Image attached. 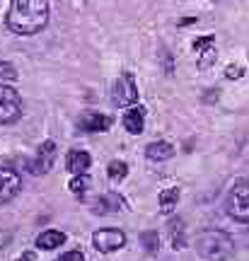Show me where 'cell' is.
I'll list each match as a JSON object with an SVG mask.
<instances>
[{
  "label": "cell",
  "instance_id": "obj_15",
  "mask_svg": "<svg viewBox=\"0 0 249 261\" xmlns=\"http://www.w3.org/2000/svg\"><path fill=\"white\" fill-rule=\"evenodd\" d=\"M61 244H65V232L61 230H46L37 237V247L44 249V252H51V249H58Z\"/></svg>",
  "mask_w": 249,
  "mask_h": 261
},
{
  "label": "cell",
  "instance_id": "obj_1",
  "mask_svg": "<svg viewBox=\"0 0 249 261\" xmlns=\"http://www.w3.org/2000/svg\"><path fill=\"white\" fill-rule=\"evenodd\" d=\"M5 22L19 37L39 34L48 22V0H12Z\"/></svg>",
  "mask_w": 249,
  "mask_h": 261
},
{
  "label": "cell",
  "instance_id": "obj_2",
  "mask_svg": "<svg viewBox=\"0 0 249 261\" xmlns=\"http://www.w3.org/2000/svg\"><path fill=\"white\" fill-rule=\"evenodd\" d=\"M194 249L198 256L208 261H228L235 256V242L222 230H203L196 234Z\"/></svg>",
  "mask_w": 249,
  "mask_h": 261
},
{
  "label": "cell",
  "instance_id": "obj_19",
  "mask_svg": "<svg viewBox=\"0 0 249 261\" xmlns=\"http://www.w3.org/2000/svg\"><path fill=\"white\" fill-rule=\"evenodd\" d=\"M140 240H143V247H145V252L155 254L160 249V234L155 230H145V232L140 234Z\"/></svg>",
  "mask_w": 249,
  "mask_h": 261
},
{
  "label": "cell",
  "instance_id": "obj_23",
  "mask_svg": "<svg viewBox=\"0 0 249 261\" xmlns=\"http://www.w3.org/2000/svg\"><path fill=\"white\" fill-rule=\"evenodd\" d=\"M242 75H244V68H242V65H228V70H225V77H228V80H237Z\"/></svg>",
  "mask_w": 249,
  "mask_h": 261
},
{
  "label": "cell",
  "instance_id": "obj_22",
  "mask_svg": "<svg viewBox=\"0 0 249 261\" xmlns=\"http://www.w3.org/2000/svg\"><path fill=\"white\" fill-rule=\"evenodd\" d=\"M56 261H85V254L80 252V249H70V252L61 254Z\"/></svg>",
  "mask_w": 249,
  "mask_h": 261
},
{
  "label": "cell",
  "instance_id": "obj_11",
  "mask_svg": "<svg viewBox=\"0 0 249 261\" xmlns=\"http://www.w3.org/2000/svg\"><path fill=\"white\" fill-rule=\"evenodd\" d=\"M123 128L129 130V133H133V136H138V133H143V128H145V109L143 107H131L129 112L123 114Z\"/></svg>",
  "mask_w": 249,
  "mask_h": 261
},
{
  "label": "cell",
  "instance_id": "obj_24",
  "mask_svg": "<svg viewBox=\"0 0 249 261\" xmlns=\"http://www.w3.org/2000/svg\"><path fill=\"white\" fill-rule=\"evenodd\" d=\"M15 261H37V259H34V254H32V252H24L22 256H17Z\"/></svg>",
  "mask_w": 249,
  "mask_h": 261
},
{
  "label": "cell",
  "instance_id": "obj_3",
  "mask_svg": "<svg viewBox=\"0 0 249 261\" xmlns=\"http://www.w3.org/2000/svg\"><path fill=\"white\" fill-rule=\"evenodd\" d=\"M228 215L235 218L237 223H249V181L247 179H237L232 184L228 201H225Z\"/></svg>",
  "mask_w": 249,
  "mask_h": 261
},
{
  "label": "cell",
  "instance_id": "obj_10",
  "mask_svg": "<svg viewBox=\"0 0 249 261\" xmlns=\"http://www.w3.org/2000/svg\"><path fill=\"white\" fill-rule=\"evenodd\" d=\"M194 51H196V56L201 58V61H198V65H201V68H206V65L215 58V37H213V34L198 37L194 41Z\"/></svg>",
  "mask_w": 249,
  "mask_h": 261
},
{
  "label": "cell",
  "instance_id": "obj_6",
  "mask_svg": "<svg viewBox=\"0 0 249 261\" xmlns=\"http://www.w3.org/2000/svg\"><path fill=\"white\" fill-rule=\"evenodd\" d=\"M126 244V234L121 230H114V227H107V230H97L92 234V247L99 254H111L119 252L121 247Z\"/></svg>",
  "mask_w": 249,
  "mask_h": 261
},
{
  "label": "cell",
  "instance_id": "obj_16",
  "mask_svg": "<svg viewBox=\"0 0 249 261\" xmlns=\"http://www.w3.org/2000/svg\"><path fill=\"white\" fill-rule=\"evenodd\" d=\"M179 198H182V191L179 189H165L162 194H160V211L162 213H172L177 208V203H179Z\"/></svg>",
  "mask_w": 249,
  "mask_h": 261
},
{
  "label": "cell",
  "instance_id": "obj_17",
  "mask_svg": "<svg viewBox=\"0 0 249 261\" xmlns=\"http://www.w3.org/2000/svg\"><path fill=\"white\" fill-rule=\"evenodd\" d=\"M169 240H172L175 249H184L186 247V230L182 220H172L169 223Z\"/></svg>",
  "mask_w": 249,
  "mask_h": 261
},
{
  "label": "cell",
  "instance_id": "obj_9",
  "mask_svg": "<svg viewBox=\"0 0 249 261\" xmlns=\"http://www.w3.org/2000/svg\"><path fill=\"white\" fill-rule=\"evenodd\" d=\"M111 126V119L99 112H83L78 119V128L83 133H102Z\"/></svg>",
  "mask_w": 249,
  "mask_h": 261
},
{
  "label": "cell",
  "instance_id": "obj_5",
  "mask_svg": "<svg viewBox=\"0 0 249 261\" xmlns=\"http://www.w3.org/2000/svg\"><path fill=\"white\" fill-rule=\"evenodd\" d=\"M111 102L116 107H133L138 102V85L133 73H121L119 80L114 83V92H111Z\"/></svg>",
  "mask_w": 249,
  "mask_h": 261
},
{
  "label": "cell",
  "instance_id": "obj_8",
  "mask_svg": "<svg viewBox=\"0 0 249 261\" xmlns=\"http://www.w3.org/2000/svg\"><path fill=\"white\" fill-rule=\"evenodd\" d=\"M54 160H56V143L54 140H44L39 145L34 160H32V174H46L48 169L54 167Z\"/></svg>",
  "mask_w": 249,
  "mask_h": 261
},
{
  "label": "cell",
  "instance_id": "obj_4",
  "mask_svg": "<svg viewBox=\"0 0 249 261\" xmlns=\"http://www.w3.org/2000/svg\"><path fill=\"white\" fill-rule=\"evenodd\" d=\"M22 116V97L15 87L0 83V123L8 126Z\"/></svg>",
  "mask_w": 249,
  "mask_h": 261
},
{
  "label": "cell",
  "instance_id": "obj_13",
  "mask_svg": "<svg viewBox=\"0 0 249 261\" xmlns=\"http://www.w3.org/2000/svg\"><path fill=\"white\" fill-rule=\"evenodd\" d=\"M92 211L99 215H107V213H119L121 208H123V201H121L116 194H104L99 198H94L92 203Z\"/></svg>",
  "mask_w": 249,
  "mask_h": 261
},
{
  "label": "cell",
  "instance_id": "obj_21",
  "mask_svg": "<svg viewBox=\"0 0 249 261\" xmlns=\"http://www.w3.org/2000/svg\"><path fill=\"white\" fill-rule=\"evenodd\" d=\"M3 80H17V70L15 65L8 63V61H0V83Z\"/></svg>",
  "mask_w": 249,
  "mask_h": 261
},
{
  "label": "cell",
  "instance_id": "obj_20",
  "mask_svg": "<svg viewBox=\"0 0 249 261\" xmlns=\"http://www.w3.org/2000/svg\"><path fill=\"white\" fill-rule=\"evenodd\" d=\"M87 189H90V179H87V174H75L73 181H70V191H73L75 196H83Z\"/></svg>",
  "mask_w": 249,
  "mask_h": 261
},
{
  "label": "cell",
  "instance_id": "obj_14",
  "mask_svg": "<svg viewBox=\"0 0 249 261\" xmlns=\"http://www.w3.org/2000/svg\"><path fill=\"white\" fill-rule=\"evenodd\" d=\"M145 158L153 160V162H165V160L175 158V145L167 143V140H155L145 148Z\"/></svg>",
  "mask_w": 249,
  "mask_h": 261
},
{
  "label": "cell",
  "instance_id": "obj_12",
  "mask_svg": "<svg viewBox=\"0 0 249 261\" xmlns=\"http://www.w3.org/2000/svg\"><path fill=\"white\" fill-rule=\"evenodd\" d=\"M65 169L70 174H87V169H90V155L85 150H68Z\"/></svg>",
  "mask_w": 249,
  "mask_h": 261
},
{
  "label": "cell",
  "instance_id": "obj_7",
  "mask_svg": "<svg viewBox=\"0 0 249 261\" xmlns=\"http://www.w3.org/2000/svg\"><path fill=\"white\" fill-rule=\"evenodd\" d=\"M19 189H22V179L17 172L10 167H0V205L10 203L19 194Z\"/></svg>",
  "mask_w": 249,
  "mask_h": 261
},
{
  "label": "cell",
  "instance_id": "obj_18",
  "mask_svg": "<svg viewBox=\"0 0 249 261\" xmlns=\"http://www.w3.org/2000/svg\"><path fill=\"white\" fill-rule=\"evenodd\" d=\"M107 174H109L111 181H123L126 174H129V165L123 160H114V162H109V167H107Z\"/></svg>",
  "mask_w": 249,
  "mask_h": 261
}]
</instances>
